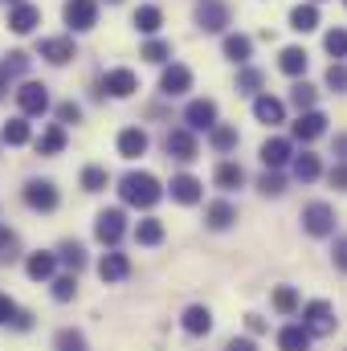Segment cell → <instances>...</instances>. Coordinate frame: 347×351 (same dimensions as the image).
I'll return each mask as SVG.
<instances>
[{"label":"cell","instance_id":"cell-1","mask_svg":"<svg viewBox=\"0 0 347 351\" xmlns=\"http://www.w3.org/2000/svg\"><path fill=\"white\" fill-rule=\"evenodd\" d=\"M119 196L127 204H135V208H152L160 200V180L147 176V172H127L119 180Z\"/></svg>","mask_w":347,"mask_h":351},{"label":"cell","instance_id":"cell-2","mask_svg":"<svg viewBox=\"0 0 347 351\" xmlns=\"http://www.w3.org/2000/svg\"><path fill=\"white\" fill-rule=\"evenodd\" d=\"M25 204L37 208V213H53L58 208V188L49 180H29L25 184Z\"/></svg>","mask_w":347,"mask_h":351},{"label":"cell","instance_id":"cell-3","mask_svg":"<svg viewBox=\"0 0 347 351\" xmlns=\"http://www.w3.org/2000/svg\"><path fill=\"white\" fill-rule=\"evenodd\" d=\"M302 229L315 233V237H327V233L335 229V213H331V204H307V208H302Z\"/></svg>","mask_w":347,"mask_h":351},{"label":"cell","instance_id":"cell-4","mask_svg":"<svg viewBox=\"0 0 347 351\" xmlns=\"http://www.w3.org/2000/svg\"><path fill=\"white\" fill-rule=\"evenodd\" d=\"M127 217H123V208H106V213H98V221H94V237L102 241V245H115L119 237H123V225Z\"/></svg>","mask_w":347,"mask_h":351},{"label":"cell","instance_id":"cell-5","mask_svg":"<svg viewBox=\"0 0 347 351\" xmlns=\"http://www.w3.org/2000/svg\"><path fill=\"white\" fill-rule=\"evenodd\" d=\"M184 119H188L192 131H213L217 127V102L213 98H196V102H188Z\"/></svg>","mask_w":347,"mask_h":351},{"label":"cell","instance_id":"cell-6","mask_svg":"<svg viewBox=\"0 0 347 351\" xmlns=\"http://www.w3.org/2000/svg\"><path fill=\"white\" fill-rule=\"evenodd\" d=\"M302 319H307L302 327H307L311 335H331V331H335V311H331L327 302H311V306L302 311Z\"/></svg>","mask_w":347,"mask_h":351},{"label":"cell","instance_id":"cell-7","mask_svg":"<svg viewBox=\"0 0 347 351\" xmlns=\"http://www.w3.org/2000/svg\"><path fill=\"white\" fill-rule=\"evenodd\" d=\"M16 106L25 114H45L49 110V90L41 86V82H25V86L16 90Z\"/></svg>","mask_w":347,"mask_h":351},{"label":"cell","instance_id":"cell-8","mask_svg":"<svg viewBox=\"0 0 347 351\" xmlns=\"http://www.w3.org/2000/svg\"><path fill=\"white\" fill-rule=\"evenodd\" d=\"M102 90L115 94V98H131V94L139 90V78H135L131 70H106V74H102Z\"/></svg>","mask_w":347,"mask_h":351},{"label":"cell","instance_id":"cell-9","mask_svg":"<svg viewBox=\"0 0 347 351\" xmlns=\"http://www.w3.org/2000/svg\"><path fill=\"white\" fill-rule=\"evenodd\" d=\"M160 90H164L168 98L188 94V90H192V70H188V66H180V62H172V66L164 70V78H160Z\"/></svg>","mask_w":347,"mask_h":351},{"label":"cell","instance_id":"cell-10","mask_svg":"<svg viewBox=\"0 0 347 351\" xmlns=\"http://www.w3.org/2000/svg\"><path fill=\"white\" fill-rule=\"evenodd\" d=\"M98 21V4L94 0H70L66 4V25L70 29H94Z\"/></svg>","mask_w":347,"mask_h":351},{"label":"cell","instance_id":"cell-11","mask_svg":"<svg viewBox=\"0 0 347 351\" xmlns=\"http://www.w3.org/2000/svg\"><path fill=\"white\" fill-rule=\"evenodd\" d=\"M41 58L53 62V66H66L70 58H78V49H74L70 37H45V41H41Z\"/></svg>","mask_w":347,"mask_h":351},{"label":"cell","instance_id":"cell-12","mask_svg":"<svg viewBox=\"0 0 347 351\" xmlns=\"http://www.w3.org/2000/svg\"><path fill=\"white\" fill-rule=\"evenodd\" d=\"M323 131H327V119H323L319 110H307V114H298V123H294V139H302V143L319 139Z\"/></svg>","mask_w":347,"mask_h":351},{"label":"cell","instance_id":"cell-13","mask_svg":"<svg viewBox=\"0 0 347 351\" xmlns=\"http://www.w3.org/2000/svg\"><path fill=\"white\" fill-rule=\"evenodd\" d=\"M143 152H147V131L127 127V131L119 135V156H123V160H139Z\"/></svg>","mask_w":347,"mask_h":351},{"label":"cell","instance_id":"cell-14","mask_svg":"<svg viewBox=\"0 0 347 351\" xmlns=\"http://www.w3.org/2000/svg\"><path fill=\"white\" fill-rule=\"evenodd\" d=\"M37 25H41V12H37L33 4H16V8L8 12V29H12V33H33Z\"/></svg>","mask_w":347,"mask_h":351},{"label":"cell","instance_id":"cell-15","mask_svg":"<svg viewBox=\"0 0 347 351\" xmlns=\"http://www.w3.org/2000/svg\"><path fill=\"white\" fill-rule=\"evenodd\" d=\"M53 269H58V258L53 254H29V262H25V274L33 278V282H49L53 278Z\"/></svg>","mask_w":347,"mask_h":351},{"label":"cell","instance_id":"cell-16","mask_svg":"<svg viewBox=\"0 0 347 351\" xmlns=\"http://www.w3.org/2000/svg\"><path fill=\"white\" fill-rule=\"evenodd\" d=\"M225 21H229V8H225V4H217V0H204V4H200V29L221 33Z\"/></svg>","mask_w":347,"mask_h":351},{"label":"cell","instance_id":"cell-17","mask_svg":"<svg viewBox=\"0 0 347 351\" xmlns=\"http://www.w3.org/2000/svg\"><path fill=\"white\" fill-rule=\"evenodd\" d=\"M98 274H102V282H123V278L131 274L127 254H106V258L98 262Z\"/></svg>","mask_w":347,"mask_h":351},{"label":"cell","instance_id":"cell-18","mask_svg":"<svg viewBox=\"0 0 347 351\" xmlns=\"http://www.w3.org/2000/svg\"><path fill=\"white\" fill-rule=\"evenodd\" d=\"M172 200L196 204V200H200V180H196V176H176L172 180Z\"/></svg>","mask_w":347,"mask_h":351},{"label":"cell","instance_id":"cell-19","mask_svg":"<svg viewBox=\"0 0 347 351\" xmlns=\"http://www.w3.org/2000/svg\"><path fill=\"white\" fill-rule=\"evenodd\" d=\"M286 160H290V143L286 139H265L261 143V164L265 168H282Z\"/></svg>","mask_w":347,"mask_h":351},{"label":"cell","instance_id":"cell-20","mask_svg":"<svg viewBox=\"0 0 347 351\" xmlns=\"http://www.w3.org/2000/svg\"><path fill=\"white\" fill-rule=\"evenodd\" d=\"M184 331H188V335H208V331H213V315H208L204 306H188V311H184Z\"/></svg>","mask_w":347,"mask_h":351},{"label":"cell","instance_id":"cell-21","mask_svg":"<svg viewBox=\"0 0 347 351\" xmlns=\"http://www.w3.org/2000/svg\"><path fill=\"white\" fill-rule=\"evenodd\" d=\"M254 114H258V123H270V127H274V123H282V119H286V106H282L278 98L261 94L258 102H254Z\"/></svg>","mask_w":347,"mask_h":351},{"label":"cell","instance_id":"cell-22","mask_svg":"<svg viewBox=\"0 0 347 351\" xmlns=\"http://www.w3.org/2000/svg\"><path fill=\"white\" fill-rule=\"evenodd\" d=\"M168 156H176V160H196V139H192V131H172V135H168Z\"/></svg>","mask_w":347,"mask_h":351},{"label":"cell","instance_id":"cell-23","mask_svg":"<svg viewBox=\"0 0 347 351\" xmlns=\"http://www.w3.org/2000/svg\"><path fill=\"white\" fill-rule=\"evenodd\" d=\"M278 348L282 351H307L311 348V331H307V327H286V331L278 335Z\"/></svg>","mask_w":347,"mask_h":351},{"label":"cell","instance_id":"cell-24","mask_svg":"<svg viewBox=\"0 0 347 351\" xmlns=\"http://www.w3.org/2000/svg\"><path fill=\"white\" fill-rule=\"evenodd\" d=\"M164 25V12L156 8V4H143V8H135V29L139 33H156Z\"/></svg>","mask_w":347,"mask_h":351},{"label":"cell","instance_id":"cell-25","mask_svg":"<svg viewBox=\"0 0 347 351\" xmlns=\"http://www.w3.org/2000/svg\"><path fill=\"white\" fill-rule=\"evenodd\" d=\"M319 25V8L315 4H298L294 12H290V29H298V33H311Z\"/></svg>","mask_w":347,"mask_h":351},{"label":"cell","instance_id":"cell-26","mask_svg":"<svg viewBox=\"0 0 347 351\" xmlns=\"http://www.w3.org/2000/svg\"><path fill=\"white\" fill-rule=\"evenodd\" d=\"M204 221H208V229H229V225L237 221V208L221 200V204H213V208L204 213Z\"/></svg>","mask_w":347,"mask_h":351},{"label":"cell","instance_id":"cell-27","mask_svg":"<svg viewBox=\"0 0 347 351\" xmlns=\"http://www.w3.org/2000/svg\"><path fill=\"white\" fill-rule=\"evenodd\" d=\"M135 241H139V245H160V241H164V225H160L156 217L139 221V225H135Z\"/></svg>","mask_w":347,"mask_h":351},{"label":"cell","instance_id":"cell-28","mask_svg":"<svg viewBox=\"0 0 347 351\" xmlns=\"http://www.w3.org/2000/svg\"><path fill=\"white\" fill-rule=\"evenodd\" d=\"M250 49H254L250 37H241V33L225 37V58H229V62H250Z\"/></svg>","mask_w":347,"mask_h":351},{"label":"cell","instance_id":"cell-29","mask_svg":"<svg viewBox=\"0 0 347 351\" xmlns=\"http://www.w3.org/2000/svg\"><path fill=\"white\" fill-rule=\"evenodd\" d=\"M278 66H282V74H302V70H307V49H298V45L282 49Z\"/></svg>","mask_w":347,"mask_h":351},{"label":"cell","instance_id":"cell-30","mask_svg":"<svg viewBox=\"0 0 347 351\" xmlns=\"http://www.w3.org/2000/svg\"><path fill=\"white\" fill-rule=\"evenodd\" d=\"M0 139H4L8 147L29 143V123H25V119H8V123H4V131H0Z\"/></svg>","mask_w":347,"mask_h":351},{"label":"cell","instance_id":"cell-31","mask_svg":"<svg viewBox=\"0 0 347 351\" xmlns=\"http://www.w3.org/2000/svg\"><path fill=\"white\" fill-rule=\"evenodd\" d=\"M62 147H66V131H62V127H49V131L37 139V152H41V156H58Z\"/></svg>","mask_w":347,"mask_h":351},{"label":"cell","instance_id":"cell-32","mask_svg":"<svg viewBox=\"0 0 347 351\" xmlns=\"http://www.w3.org/2000/svg\"><path fill=\"white\" fill-rule=\"evenodd\" d=\"M217 184H221L225 192H233V188L246 184V172H241L237 164H221V168H217Z\"/></svg>","mask_w":347,"mask_h":351},{"label":"cell","instance_id":"cell-33","mask_svg":"<svg viewBox=\"0 0 347 351\" xmlns=\"http://www.w3.org/2000/svg\"><path fill=\"white\" fill-rule=\"evenodd\" d=\"M274 306H278L282 315H294V311H298V290H294V286H278V290H274Z\"/></svg>","mask_w":347,"mask_h":351},{"label":"cell","instance_id":"cell-34","mask_svg":"<svg viewBox=\"0 0 347 351\" xmlns=\"http://www.w3.org/2000/svg\"><path fill=\"white\" fill-rule=\"evenodd\" d=\"M58 351H86V335L82 331H74V327H66V331H58Z\"/></svg>","mask_w":347,"mask_h":351},{"label":"cell","instance_id":"cell-35","mask_svg":"<svg viewBox=\"0 0 347 351\" xmlns=\"http://www.w3.org/2000/svg\"><path fill=\"white\" fill-rule=\"evenodd\" d=\"M74 294H78V278H74V274L53 278V298H58V302H70Z\"/></svg>","mask_w":347,"mask_h":351},{"label":"cell","instance_id":"cell-36","mask_svg":"<svg viewBox=\"0 0 347 351\" xmlns=\"http://www.w3.org/2000/svg\"><path fill=\"white\" fill-rule=\"evenodd\" d=\"M294 176L307 184V180H315L319 176V156H311V152H302L298 160H294Z\"/></svg>","mask_w":347,"mask_h":351},{"label":"cell","instance_id":"cell-37","mask_svg":"<svg viewBox=\"0 0 347 351\" xmlns=\"http://www.w3.org/2000/svg\"><path fill=\"white\" fill-rule=\"evenodd\" d=\"M16 254H21V237H16L12 229H0V265L12 262Z\"/></svg>","mask_w":347,"mask_h":351},{"label":"cell","instance_id":"cell-38","mask_svg":"<svg viewBox=\"0 0 347 351\" xmlns=\"http://www.w3.org/2000/svg\"><path fill=\"white\" fill-rule=\"evenodd\" d=\"M62 262L70 265V269H82V265H86V250H82L78 241H66V245H62Z\"/></svg>","mask_w":347,"mask_h":351},{"label":"cell","instance_id":"cell-39","mask_svg":"<svg viewBox=\"0 0 347 351\" xmlns=\"http://www.w3.org/2000/svg\"><path fill=\"white\" fill-rule=\"evenodd\" d=\"M106 184H110L106 168H86V172H82V188H86V192H102Z\"/></svg>","mask_w":347,"mask_h":351},{"label":"cell","instance_id":"cell-40","mask_svg":"<svg viewBox=\"0 0 347 351\" xmlns=\"http://www.w3.org/2000/svg\"><path fill=\"white\" fill-rule=\"evenodd\" d=\"M323 45H327V53H331V58H347V33H344V29H331Z\"/></svg>","mask_w":347,"mask_h":351},{"label":"cell","instance_id":"cell-41","mask_svg":"<svg viewBox=\"0 0 347 351\" xmlns=\"http://www.w3.org/2000/svg\"><path fill=\"white\" fill-rule=\"evenodd\" d=\"M290 98H294V106H298V110H311V106H315V86L298 82V86L290 90Z\"/></svg>","mask_w":347,"mask_h":351},{"label":"cell","instance_id":"cell-42","mask_svg":"<svg viewBox=\"0 0 347 351\" xmlns=\"http://www.w3.org/2000/svg\"><path fill=\"white\" fill-rule=\"evenodd\" d=\"M233 143H237V131H233V127H213V147L229 152Z\"/></svg>","mask_w":347,"mask_h":351},{"label":"cell","instance_id":"cell-43","mask_svg":"<svg viewBox=\"0 0 347 351\" xmlns=\"http://www.w3.org/2000/svg\"><path fill=\"white\" fill-rule=\"evenodd\" d=\"M168 53H172V49H168L164 41H147V45H143V58H147V62H168Z\"/></svg>","mask_w":347,"mask_h":351},{"label":"cell","instance_id":"cell-44","mask_svg":"<svg viewBox=\"0 0 347 351\" xmlns=\"http://www.w3.org/2000/svg\"><path fill=\"white\" fill-rule=\"evenodd\" d=\"M327 86H331V90H347V66L335 62V66L327 70Z\"/></svg>","mask_w":347,"mask_h":351},{"label":"cell","instance_id":"cell-45","mask_svg":"<svg viewBox=\"0 0 347 351\" xmlns=\"http://www.w3.org/2000/svg\"><path fill=\"white\" fill-rule=\"evenodd\" d=\"M58 119H62V123H78V119H82L78 102H62V106H58Z\"/></svg>","mask_w":347,"mask_h":351},{"label":"cell","instance_id":"cell-46","mask_svg":"<svg viewBox=\"0 0 347 351\" xmlns=\"http://www.w3.org/2000/svg\"><path fill=\"white\" fill-rule=\"evenodd\" d=\"M261 192H265V196H278V192H282V180H278V176H261Z\"/></svg>","mask_w":347,"mask_h":351},{"label":"cell","instance_id":"cell-47","mask_svg":"<svg viewBox=\"0 0 347 351\" xmlns=\"http://www.w3.org/2000/svg\"><path fill=\"white\" fill-rule=\"evenodd\" d=\"M12 315H16V302H12L8 294H0V323H8Z\"/></svg>","mask_w":347,"mask_h":351},{"label":"cell","instance_id":"cell-48","mask_svg":"<svg viewBox=\"0 0 347 351\" xmlns=\"http://www.w3.org/2000/svg\"><path fill=\"white\" fill-rule=\"evenodd\" d=\"M261 86V74L258 70H246V74H241V90H258Z\"/></svg>","mask_w":347,"mask_h":351},{"label":"cell","instance_id":"cell-49","mask_svg":"<svg viewBox=\"0 0 347 351\" xmlns=\"http://www.w3.org/2000/svg\"><path fill=\"white\" fill-rule=\"evenodd\" d=\"M225 351H258V348H254V339H229Z\"/></svg>","mask_w":347,"mask_h":351},{"label":"cell","instance_id":"cell-50","mask_svg":"<svg viewBox=\"0 0 347 351\" xmlns=\"http://www.w3.org/2000/svg\"><path fill=\"white\" fill-rule=\"evenodd\" d=\"M12 323H16L21 331H29V327H33V315H25V311H16V315H12Z\"/></svg>","mask_w":347,"mask_h":351},{"label":"cell","instance_id":"cell-51","mask_svg":"<svg viewBox=\"0 0 347 351\" xmlns=\"http://www.w3.org/2000/svg\"><path fill=\"white\" fill-rule=\"evenodd\" d=\"M335 265H339V269H347V241H339V245H335Z\"/></svg>","mask_w":347,"mask_h":351},{"label":"cell","instance_id":"cell-52","mask_svg":"<svg viewBox=\"0 0 347 351\" xmlns=\"http://www.w3.org/2000/svg\"><path fill=\"white\" fill-rule=\"evenodd\" d=\"M246 327H250V331L258 335V331H265V319H258V315H250V319H246Z\"/></svg>","mask_w":347,"mask_h":351},{"label":"cell","instance_id":"cell-53","mask_svg":"<svg viewBox=\"0 0 347 351\" xmlns=\"http://www.w3.org/2000/svg\"><path fill=\"white\" fill-rule=\"evenodd\" d=\"M331 184H339V188H347V168H335V172H331Z\"/></svg>","mask_w":347,"mask_h":351},{"label":"cell","instance_id":"cell-54","mask_svg":"<svg viewBox=\"0 0 347 351\" xmlns=\"http://www.w3.org/2000/svg\"><path fill=\"white\" fill-rule=\"evenodd\" d=\"M335 147H339V156L347 160V135H339V143H335Z\"/></svg>","mask_w":347,"mask_h":351},{"label":"cell","instance_id":"cell-55","mask_svg":"<svg viewBox=\"0 0 347 351\" xmlns=\"http://www.w3.org/2000/svg\"><path fill=\"white\" fill-rule=\"evenodd\" d=\"M12 4H21V0H12Z\"/></svg>","mask_w":347,"mask_h":351},{"label":"cell","instance_id":"cell-56","mask_svg":"<svg viewBox=\"0 0 347 351\" xmlns=\"http://www.w3.org/2000/svg\"><path fill=\"white\" fill-rule=\"evenodd\" d=\"M110 4H119V0H110Z\"/></svg>","mask_w":347,"mask_h":351}]
</instances>
